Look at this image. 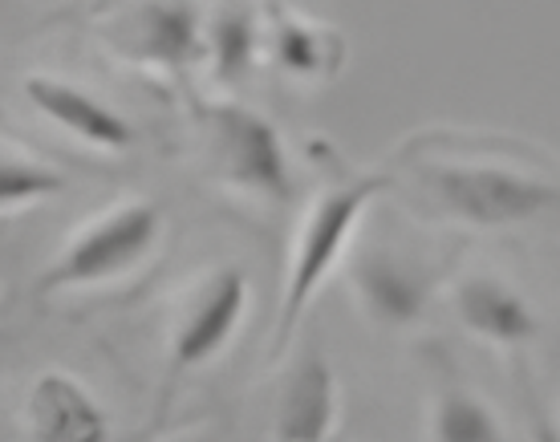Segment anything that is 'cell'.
Masks as SVG:
<instances>
[{"label":"cell","mask_w":560,"mask_h":442,"mask_svg":"<svg viewBox=\"0 0 560 442\" xmlns=\"http://www.w3.org/2000/svg\"><path fill=\"white\" fill-rule=\"evenodd\" d=\"M57 191H66V175H57L49 166L0 159V208L28 203V199H45V195H57Z\"/></svg>","instance_id":"14"},{"label":"cell","mask_w":560,"mask_h":442,"mask_svg":"<svg viewBox=\"0 0 560 442\" xmlns=\"http://www.w3.org/2000/svg\"><path fill=\"white\" fill-rule=\"evenodd\" d=\"M135 57L179 70L199 57V13L187 0H151L135 21Z\"/></svg>","instance_id":"9"},{"label":"cell","mask_w":560,"mask_h":442,"mask_svg":"<svg viewBox=\"0 0 560 442\" xmlns=\"http://www.w3.org/2000/svg\"><path fill=\"white\" fill-rule=\"evenodd\" d=\"M215 126H220V142H224L228 175L244 187L272 195V199H289L293 187H289V166H284L277 130L244 106H220Z\"/></svg>","instance_id":"4"},{"label":"cell","mask_w":560,"mask_h":442,"mask_svg":"<svg viewBox=\"0 0 560 442\" xmlns=\"http://www.w3.org/2000/svg\"><path fill=\"white\" fill-rule=\"evenodd\" d=\"M154 235H159V211L154 208L135 203V208L114 211L110 220H102L98 228L78 235V244L45 272L42 289L98 284V280L118 277L122 268H130V264H139L147 256Z\"/></svg>","instance_id":"1"},{"label":"cell","mask_w":560,"mask_h":442,"mask_svg":"<svg viewBox=\"0 0 560 442\" xmlns=\"http://www.w3.org/2000/svg\"><path fill=\"white\" fill-rule=\"evenodd\" d=\"M25 94L33 97V106L54 118L57 126L73 130L78 139L94 142V147H110V151H127L135 142V126L118 111H110L102 97L85 94L78 85L54 82V78H33L25 85Z\"/></svg>","instance_id":"5"},{"label":"cell","mask_w":560,"mask_h":442,"mask_svg":"<svg viewBox=\"0 0 560 442\" xmlns=\"http://www.w3.org/2000/svg\"><path fill=\"white\" fill-rule=\"evenodd\" d=\"M33 434L45 442H98L106 439V418L98 402L90 398L66 373H45L28 398Z\"/></svg>","instance_id":"6"},{"label":"cell","mask_w":560,"mask_h":442,"mask_svg":"<svg viewBox=\"0 0 560 442\" xmlns=\"http://www.w3.org/2000/svg\"><path fill=\"white\" fill-rule=\"evenodd\" d=\"M244 296H248V284L236 268H224L211 280L208 289L199 292L191 317L183 321L179 337H175V365H199L224 346L236 329L240 313H244Z\"/></svg>","instance_id":"7"},{"label":"cell","mask_w":560,"mask_h":442,"mask_svg":"<svg viewBox=\"0 0 560 442\" xmlns=\"http://www.w3.org/2000/svg\"><path fill=\"white\" fill-rule=\"evenodd\" d=\"M382 187H386V179H362V183H353V187H346V191L325 195L322 208L313 211V220H308V228H305V240H301V256H296V268H293L284 317H280V341L293 333L305 301L313 296V289L322 284L325 272L334 268L337 252H341L353 220H358V211H362Z\"/></svg>","instance_id":"2"},{"label":"cell","mask_w":560,"mask_h":442,"mask_svg":"<svg viewBox=\"0 0 560 442\" xmlns=\"http://www.w3.org/2000/svg\"><path fill=\"white\" fill-rule=\"evenodd\" d=\"M434 187L455 216H467L476 223L524 220L533 211L560 203L557 187L516 179L508 171H455V166H447V171H434Z\"/></svg>","instance_id":"3"},{"label":"cell","mask_w":560,"mask_h":442,"mask_svg":"<svg viewBox=\"0 0 560 442\" xmlns=\"http://www.w3.org/2000/svg\"><path fill=\"white\" fill-rule=\"evenodd\" d=\"M334 422V373L325 365V358H305V365L296 370L293 386L284 394V410H280V439L313 442L329 434Z\"/></svg>","instance_id":"10"},{"label":"cell","mask_w":560,"mask_h":442,"mask_svg":"<svg viewBox=\"0 0 560 442\" xmlns=\"http://www.w3.org/2000/svg\"><path fill=\"white\" fill-rule=\"evenodd\" d=\"M439 439L447 442H491L500 439V427L491 422V415L479 406L471 394H463V389H447L443 394V406H439Z\"/></svg>","instance_id":"13"},{"label":"cell","mask_w":560,"mask_h":442,"mask_svg":"<svg viewBox=\"0 0 560 442\" xmlns=\"http://www.w3.org/2000/svg\"><path fill=\"white\" fill-rule=\"evenodd\" d=\"M459 313L471 329L495 341H524L536 333V321L524 301L495 280H467L459 289Z\"/></svg>","instance_id":"11"},{"label":"cell","mask_w":560,"mask_h":442,"mask_svg":"<svg viewBox=\"0 0 560 442\" xmlns=\"http://www.w3.org/2000/svg\"><path fill=\"white\" fill-rule=\"evenodd\" d=\"M353 280H358L365 304L394 325L419 317L422 301L431 292V272L410 260H398L390 252H365L353 268Z\"/></svg>","instance_id":"8"},{"label":"cell","mask_w":560,"mask_h":442,"mask_svg":"<svg viewBox=\"0 0 560 442\" xmlns=\"http://www.w3.org/2000/svg\"><path fill=\"white\" fill-rule=\"evenodd\" d=\"M277 54H280V61L296 73L322 70V37H317V33H308V28H301V25H280Z\"/></svg>","instance_id":"15"},{"label":"cell","mask_w":560,"mask_h":442,"mask_svg":"<svg viewBox=\"0 0 560 442\" xmlns=\"http://www.w3.org/2000/svg\"><path fill=\"white\" fill-rule=\"evenodd\" d=\"M256 49V25L244 9H228V13L215 16L211 25V54H215V73L224 82H236L240 73L248 70Z\"/></svg>","instance_id":"12"}]
</instances>
